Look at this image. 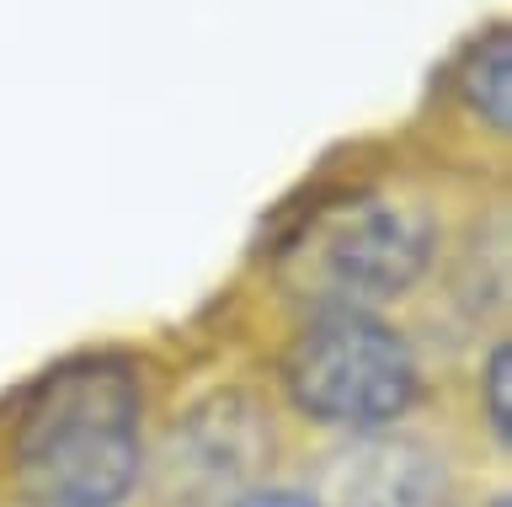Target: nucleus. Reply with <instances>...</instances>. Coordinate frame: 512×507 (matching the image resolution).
<instances>
[{
	"mask_svg": "<svg viewBox=\"0 0 512 507\" xmlns=\"http://www.w3.org/2000/svg\"><path fill=\"white\" fill-rule=\"evenodd\" d=\"M6 475L22 507H118L144 470V374L123 353H80L11 401Z\"/></svg>",
	"mask_w": 512,
	"mask_h": 507,
	"instance_id": "f257e3e1",
	"label": "nucleus"
},
{
	"mask_svg": "<svg viewBox=\"0 0 512 507\" xmlns=\"http://www.w3.org/2000/svg\"><path fill=\"white\" fill-rule=\"evenodd\" d=\"M454 246L443 198L422 182H352L310 203L272 257V278L304 310L390 315L438 283Z\"/></svg>",
	"mask_w": 512,
	"mask_h": 507,
	"instance_id": "f03ea898",
	"label": "nucleus"
},
{
	"mask_svg": "<svg viewBox=\"0 0 512 507\" xmlns=\"http://www.w3.org/2000/svg\"><path fill=\"white\" fill-rule=\"evenodd\" d=\"M416 139L448 182L507 187L512 161V27L496 17L475 27L432 70L427 102L416 113Z\"/></svg>",
	"mask_w": 512,
	"mask_h": 507,
	"instance_id": "20e7f679",
	"label": "nucleus"
},
{
	"mask_svg": "<svg viewBox=\"0 0 512 507\" xmlns=\"http://www.w3.org/2000/svg\"><path fill=\"white\" fill-rule=\"evenodd\" d=\"M230 507H320L310 491H288V486H262V491H246L235 497Z\"/></svg>",
	"mask_w": 512,
	"mask_h": 507,
	"instance_id": "0eeeda50",
	"label": "nucleus"
},
{
	"mask_svg": "<svg viewBox=\"0 0 512 507\" xmlns=\"http://www.w3.org/2000/svg\"><path fill=\"white\" fill-rule=\"evenodd\" d=\"M278 390L336 433H390L422 395V353L395 315L304 310L278 347Z\"/></svg>",
	"mask_w": 512,
	"mask_h": 507,
	"instance_id": "7ed1b4c3",
	"label": "nucleus"
},
{
	"mask_svg": "<svg viewBox=\"0 0 512 507\" xmlns=\"http://www.w3.org/2000/svg\"><path fill=\"white\" fill-rule=\"evenodd\" d=\"M336 486H342V502L320 507H438L443 497L432 459L384 433H363L358 454H342Z\"/></svg>",
	"mask_w": 512,
	"mask_h": 507,
	"instance_id": "39448f33",
	"label": "nucleus"
},
{
	"mask_svg": "<svg viewBox=\"0 0 512 507\" xmlns=\"http://www.w3.org/2000/svg\"><path fill=\"white\" fill-rule=\"evenodd\" d=\"M480 507H507V497H502V491H496V497H486V502H480Z\"/></svg>",
	"mask_w": 512,
	"mask_h": 507,
	"instance_id": "6e6552de",
	"label": "nucleus"
},
{
	"mask_svg": "<svg viewBox=\"0 0 512 507\" xmlns=\"http://www.w3.org/2000/svg\"><path fill=\"white\" fill-rule=\"evenodd\" d=\"M475 411L491 427L496 449H507V427H512V342H507V331L486 337V347L475 353Z\"/></svg>",
	"mask_w": 512,
	"mask_h": 507,
	"instance_id": "423d86ee",
	"label": "nucleus"
}]
</instances>
